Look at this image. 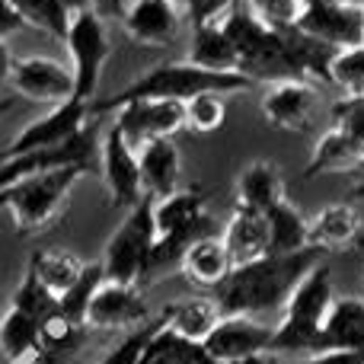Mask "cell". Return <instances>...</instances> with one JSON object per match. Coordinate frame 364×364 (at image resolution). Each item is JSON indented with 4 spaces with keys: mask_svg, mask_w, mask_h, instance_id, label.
I'll return each mask as SVG.
<instances>
[{
    "mask_svg": "<svg viewBox=\"0 0 364 364\" xmlns=\"http://www.w3.org/2000/svg\"><path fill=\"white\" fill-rule=\"evenodd\" d=\"M333 297H336L333 272H329V265L316 262L284 301L275 323V333H272V352L282 355V358H288V355L291 358L314 355L316 346H320L323 320H326L329 307H333Z\"/></svg>",
    "mask_w": 364,
    "mask_h": 364,
    "instance_id": "277c9868",
    "label": "cell"
},
{
    "mask_svg": "<svg viewBox=\"0 0 364 364\" xmlns=\"http://www.w3.org/2000/svg\"><path fill=\"white\" fill-rule=\"evenodd\" d=\"M230 364H284V358L275 352H259V355H250V358H240V361H230Z\"/></svg>",
    "mask_w": 364,
    "mask_h": 364,
    "instance_id": "f6af8a7d",
    "label": "cell"
},
{
    "mask_svg": "<svg viewBox=\"0 0 364 364\" xmlns=\"http://www.w3.org/2000/svg\"><path fill=\"white\" fill-rule=\"evenodd\" d=\"M87 339V323L74 320V316L61 314V310H51L48 316L38 320V361L45 355H70L83 346Z\"/></svg>",
    "mask_w": 364,
    "mask_h": 364,
    "instance_id": "4dcf8cb0",
    "label": "cell"
},
{
    "mask_svg": "<svg viewBox=\"0 0 364 364\" xmlns=\"http://www.w3.org/2000/svg\"><path fill=\"white\" fill-rule=\"evenodd\" d=\"M115 122L112 125L122 132V138L138 151L147 141L157 138H173L186 128V112L182 102L176 100H134L125 106L115 109Z\"/></svg>",
    "mask_w": 364,
    "mask_h": 364,
    "instance_id": "4fadbf2b",
    "label": "cell"
},
{
    "mask_svg": "<svg viewBox=\"0 0 364 364\" xmlns=\"http://www.w3.org/2000/svg\"><path fill=\"white\" fill-rule=\"evenodd\" d=\"M13 51L10 45H6V38H0V87H6L10 83V74H13Z\"/></svg>",
    "mask_w": 364,
    "mask_h": 364,
    "instance_id": "7bdbcfd3",
    "label": "cell"
},
{
    "mask_svg": "<svg viewBox=\"0 0 364 364\" xmlns=\"http://www.w3.org/2000/svg\"><path fill=\"white\" fill-rule=\"evenodd\" d=\"M90 125V102L80 100H68L61 106H51L42 119L29 122L10 144L0 151L4 157H16V154H29V151H42V147H58L64 141H70L74 134H80Z\"/></svg>",
    "mask_w": 364,
    "mask_h": 364,
    "instance_id": "5bb4252c",
    "label": "cell"
},
{
    "mask_svg": "<svg viewBox=\"0 0 364 364\" xmlns=\"http://www.w3.org/2000/svg\"><path fill=\"white\" fill-rule=\"evenodd\" d=\"M119 19L132 42L164 48L179 38L182 4L179 0H125Z\"/></svg>",
    "mask_w": 364,
    "mask_h": 364,
    "instance_id": "2e32d148",
    "label": "cell"
},
{
    "mask_svg": "<svg viewBox=\"0 0 364 364\" xmlns=\"http://www.w3.org/2000/svg\"><path fill=\"white\" fill-rule=\"evenodd\" d=\"M320 109V90L310 80L269 83L262 96V115L278 132H307Z\"/></svg>",
    "mask_w": 364,
    "mask_h": 364,
    "instance_id": "ac0fdd59",
    "label": "cell"
},
{
    "mask_svg": "<svg viewBox=\"0 0 364 364\" xmlns=\"http://www.w3.org/2000/svg\"><path fill=\"white\" fill-rule=\"evenodd\" d=\"M294 29L326 42L329 48H348L364 42V6L355 0H304Z\"/></svg>",
    "mask_w": 364,
    "mask_h": 364,
    "instance_id": "30bf717a",
    "label": "cell"
},
{
    "mask_svg": "<svg viewBox=\"0 0 364 364\" xmlns=\"http://www.w3.org/2000/svg\"><path fill=\"white\" fill-rule=\"evenodd\" d=\"M64 4H68L70 10H77V6H83V4H87V0H64Z\"/></svg>",
    "mask_w": 364,
    "mask_h": 364,
    "instance_id": "bcb514c9",
    "label": "cell"
},
{
    "mask_svg": "<svg viewBox=\"0 0 364 364\" xmlns=\"http://www.w3.org/2000/svg\"><path fill=\"white\" fill-rule=\"evenodd\" d=\"M100 284H102V265L100 262H87V269H83V275L77 278V284L61 297V301H58V310L68 314V316H74V320H80V323H87L90 297L96 294Z\"/></svg>",
    "mask_w": 364,
    "mask_h": 364,
    "instance_id": "8d00e7d4",
    "label": "cell"
},
{
    "mask_svg": "<svg viewBox=\"0 0 364 364\" xmlns=\"http://www.w3.org/2000/svg\"><path fill=\"white\" fill-rule=\"evenodd\" d=\"M90 6H93V10L100 13L102 19H115V16H122V6H125V0H90Z\"/></svg>",
    "mask_w": 364,
    "mask_h": 364,
    "instance_id": "ee69618b",
    "label": "cell"
},
{
    "mask_svg": "<svg viewBox=\"0 0 364 364\" xmlns=\"http://www.w3.org/2000/svg\"><path fill=\"white\" fill-rule=\"evenodd\" d=\"M227 36L237 45L240 74L252 83H282V80H310L329 83V61L336 48L314 36H304L294 26H269L243 4L227 10L220 19Z\"/></svg>",
    "mask_w": 364,
    "mask_h": 364,
    "instance_id": "6da1fadb",
    "label": "cell"
},
{
    "mask_svg": "<svg viewBox=\"0 0 364 364\" xmlns=\"http://www.w3.org/2000/svg\"><path fill=\"white\" fill-rule=\"evenodd\" d=\"M147 323V304L138 288L132 284L106 282L96 288L87 307V329H132Z\"/></svg>",
    "mask_w": 364,
    "mask_h": 364,
    "instance_id": "d6986e66",
    "label": "cell"
},
{
    "mask_svg": "<svg viewBox=\"0 0 364 364\" xmlns=\"http://www.w3.org/2000/svg\"><path fill=\"white\" fill-rule=\"evenodd\" d=\"M329 119L333 122L310 154L307 176L364 166V93H346L339 102H333Z\"/></svg>",
    "mask_w": 364,
    "mask_h": 364,
    "instance_id": "52a82bcc",
    "label": "cell"
},
{
    "mask_svg": "<svg viewBox=\"0 0 364 364\" xmlns=\"http://www.w3.org/2000/svg\"><path fill=\"white\" fill-rule=\"evenodd\" d=\"M87 173V166H61V170L26 176L0 188V211L10 214L19 233H42L61 218L74 186Z\"/></svg>",
    "mask_w": 364,
    "mask_h": 364,
    "instance_id": "5b68a950",
    "label": "cell"
},
{
    "mask_svg": "<svg viewBox=\"0 0 364 364\" xmlns=\"http://www.w3.org/2000/svg\"><path fill=\"white\" fill-rule=\"evenodd\" d=\"M64 45H68V51H70V70H74V100L90 102L96 87H100V77L109 61V51H112L106 23H102V16L90 4L77 6V10L70 13Z\"/></svg>",
    "mask_w": 364,
    "mask_h": 364,
    "instance_id": "9c48e42d",
    "label": "cell"
},
{
    "mask_svg": "<svg viewBox=\"0 0 364 364\" xmlns=\"http://www.w3.org/2000/svg\"><path fill=\"white\" fill-rule=\"evenodd\" d=\"M10 307H16V310H23V314H29V316H36V320H42V316H48L51 310L58 307L55 304V297L48 294V291L42 288V284L36 282V278L26 272L23 275V282H19V288H16V294H13V304Z\"/></svg>",
    "mask_w": 364,
    "mask_h": 364,
    "instance_id": "74e56055",
    "label": "cell"
},
{
    "mask_svg": "<svg viewBox=\"0 0 364 364\" xmlns=\"http://www.w3.org/2000/svg\"><path fill=\"white\" fill-rule=\"evenodd\" d=\"M284 364H364V352H314L301 358H284Z\"/></svg>",
    "mask_w": 364,
    "mask_h": 364,
    "instance_id": "60d3db41",
    "label": "cell"
},
{
    "mask_svg": "<svg viewBox=\"0 0 364 364\" xmlns=\"http://www.w3.org/2000/svg\"><path fill=\"white\" fill-rule=\"evenodd\" d=\"M220 243H224L233 269L269 256V227H265V214L246 211V208L233 205L230 220H227L224 233H220Z\"/></svg>",
    "mask_w": 364,
    "mask_h": 364,
    "instance_id": "603a6c76",
    "label": "cell"
},
{
    "mask_svg": "<svg viewBox=\"0 0 364 364\" xmlns=\"http://www.w3.org/2000/svg\"><path fill=\"white\" fill-rule=\"evenodd\" d=\"M100 166L109 188V198H112L115 208H134L141 198H147L144 188H141L138 151L122 138V132L115 125L109 128L100 144Z\"/></svg>",
    "mask_w": 364,
    "mask_h": 364,
    "instance_id": "e0dca14e",
    "label": "cell"
},
{
    "mask_svg": "<svg viewBox=\"0 0 364 364\" xmlns=\"http://www.w3.org/2000/svg\"><path fill=\"white\" fill-rule=\"evenodd\" d=\"M278 201H284V179L278 166L269 160H252L237 179V208L265 214Z\"/></svg>",
    "mask_w": 364,
    "mask_h": 364,
    "instance_id": "d4e9b609",
    "label": "cell"
},
{
    "mask_svg": "<svg viewBox=\"0 0 364 364\" xmlns=\"http://www.w3.org/2000/svg\"><path fill=\"white\" fill-rule=\"evenodd\" d=\"M179 4L186 6L192 26H201V23H218V19H224L227 10H230L237 0H179Z\"/></svg>",
    "mask_w": 364,
    "mask_h": 364,
    "instance_id": "ab89813d",
    "label": "cell"
},
{
    "mask_svg": "<svg viewBox=\"0 0 364 364\" xmlns=\"http://www.w3.org/2000/svg\"><path fill=\"white\" fill-rule=\"evenodd\" d=\"M0 355L10 364L38 358V320L10 307L0 316Z\"/></svg>",
    "mask_w": 364,
    "mask_h": 364,
    "instance_id": "f546056e",
    "label": "cell"
},
{
    "mask_svg": "<svg viewBox=\"0 0 364 364\" xmlns=\"http://www.w3.org/2000/svg\"><path fill=\"white\" fill-rule=\"evenodd\" d=\"M329 83L342 87L346 93H364V42L336 48L329 61Z\"/></svg>",
    "mask_w": 364,
    "mask_h": 364,
    "instance_id": "e575fe53",
    "label": "cell"
},
{
    "mask_svg": "<svg viewBox=\"0 0 364 364\" xmlns=\"http://www.w3.org/2000/svg\"><path fill=\"white\" fill-rule=\"evenodd\" d=\"M186 112V128L195 134H214L227 119V106H224V93H198L192 100L182 102Z\"/></svg>",
    "mask_w": 364,
    "mask_h": 364,
    "instance_id": "836d02e7",
    "label": "cell"
},
{
    "mask_svg": "<svg viewBox=\"0 0 364 364\" xmlns=\"http://www.w3.org/2000/svg\"><path fill=\"white\" fill-rule=\"evenodd\" d=\"M102 278L138 288L141 278L154 269V198H141L128 208L125 220L115 227L102 252Z\"/></svg>",
    "mask_w": 364,
    "mask_h": 364,
    "instance_id": "8992f818",
    "label": "cell"
},
{
    "mask_svg": "<svg viewBox=\"0 0 364 364\" xmlns=\"http://www.w3.org/2000/svg\"><path fill=\"white\" fill-rule=\"evenodd\" d=\"M138 364H214V361L208 358L198 342L182 339L173 329H166V323H164V326L154 333V339L147 342Z\"/></svg>",
    "mask_w": 364,
    "mask_h": 364,
    "instance_id": "1f68e13d",
    "label": "cell"
},
{
    "mask_svg": "<svg viewBox=\"0 0 364 364\" xmlns=\"http://www.w3.org/2000/svg\"><path fill=\"white\" fill-rule=\"evenodd\" d=\"M243 4L269 26H294L304 0H243Z\"/></svg>",
    "mask_w": 364,
    "mask_h": 364,
    "instance_id": "f35d334b",
    "label": "cell"
},
{
    "mask_svg": "<svg viewBox=\"0 0 364 364\" xmlns=\"http://www.w3.org/2000/svg\"><path fill=\"white\" fill-rule=\"evenodd\" d=\"M23 26V19H19V13L13 10L10 0H0V38L13 36V32Z\"/></svg>",
    "mask_w": 364,
    "mask_h": 364,
    "instance_id": "b9f144b4",
    "label": "cell"
},
{
    "mask_svg": "<svg viewBox=\"0 0 364 364\" xmlns=\"http://www.w3.org/2000/svg\"><path fill=\"white\" fill-rule=\"evenodd\" d=\"M16 364H42V361H38V358H32V361H16Z\"/></svg>",
    "mask_w": 364,
    "mask_h": 364,
    "instance_id": "7dc6e473",
    "label": "cell"
},
{
    "mask_svg": "<svg viewBox=\"0 0 364 364\" xmlns=\"http://www.w3.org/2000/svg\"><path fill=\"white\" fill-rule=\"evenodd\" d=\"M6 87L42 106H61L74 100V70L55 58H16Z\"/></svg>",
    "mask_w": 364,
    "mask_h": 364,
    "instance_id": "9a60e30c",
    "label": "cell"
},
{
    "mask_svg": "<svg viewBox=\"0 0 364 364\" xmlns=\"http://www.w3.org/2000/svg\"><path fill=\"white\" fill-rule=\"evenodd\" d=\"M316 262H320V250L307 246V250L288 252V256H262L256 262L237 265L224 278V284L214 291V301H218L220 314H246L269 320V316L282 314L291 291Z\"/></svg>",
    "mask_w": 364,
    "mask_h": 364,
    "instance_id": "7a4b0ae2",
    "label": "cell"
},
{
    "mask_svg": "<svg viewBox=\"0 0 364 364\" xmlns=\"http://www.w3.org/2000/svg\"><path fill=\"white\" fill-rule=\"evenodd\" d=\"M208 205L198 188H176L154 201V265L179 262L192 240L205 237Z\"/></svg>",
    "mask_w": 364,
    "mask_h": 364,
    "instance_id": "ba28073f",
    "label": "cell"
},
{
    "mask_svg": "<svg viewBox=\"0 0 364 364\" xmlns=\"http://www.w3.org/2000/svg\"><path fill=\"white\" fill-rule=\"evenodd\" d=\"M361 237V214L352 205H326L310 218V246L320 252H339Z\"/></svg>",
    "mask_w": 364,
    "mask_h": 364,
    "instance_id": "cb8c5ba5",
    "label": "cell"
},
{
    "mask_svg": "<svg viewBox=\"0 0 364 364\" xmlns=\"http://www.w3.org/2000/svg\"><path fill=\"white\" fill-rule=\"evenodd\" d=\"M138 166H141V188L147 198H166L179 188L182 176V157L173 138H157L138 147Z\"/></svg>",
    "mask_w": 364,
    "mask_h": 364,
    "instance_id": "ffe728a7",
    "label": "cell"
},
{
    "mask_svg": "<svg viewBox=\"0 0 364 364\" xmlns=\"http://www.w3.org/2000/svg\"><path fill=\"white\" fill-rule=\"evenodd\" d=\"M256 83L243 74H224V70H205L192 61H173L157 64L147 74L134 77L128 87H122L115 96L90 106V112H112V109L125 106L134 100H176L186 102L198 93H240Z\"/></svg>",
    "mask_w": 364,
    "mask_h": 364,
    "instance_id": "3957f363",
    "label": "cell"
},
{
    "mask_svg": "<svg viewBox=\"0 0 364 364\" xmlns=\"http://www.w3.org/2000/svg\"><path fill=\"white\" fill-rule=\"evenodd\" d=\"M272 333H275V326L269 320L246 314H220V320L214 323L201 348L214 364H230L259 352H272Z\"/></svg>",
    "mask_w": 364,
    "mask_h": 364,
    "instance_id": "7c38bea8",
    "label": "cell"
},
{
    "mask_svg": "<svg viewBox=\"0 0 364 364\" xmlns=\"http://www.w3.org/2000/svg\"><path fill=\"white\" fill-rule=\"evenodd\" d=\"M265 227H269V256H288L310 246V220L288 198L265 211Z\"/></svg>",
    "mask_w": 364,
    "mask_h": 364,
    "instance_id": "83f0119b",
    "label": "cell"
},
{
    "mask_svg": "<svg viewBox=\"0 0 364 364\" xmlns=\"http://www.w3.org/2000/svg\"><path fill=\"white\" fill-rule=\"evenodd\" d=\"M218 320H220V307L214 297H186V301L173 304L164 314L166 329H173L188 342H198V346L208 339V333L214 329Z\"/></svg>",
    "mask_w": 364,
    "mask_h": 364,
    "instance_id": "f1b7e54d",
    "label": "cell"
},
{
    "mask_svg": "<svg viewBox=\"0 0 364 364\" xmlns=\"http://www.w3.org/2000/svg\"><path fill=\"white\" fill-rule=\"evenodd\" d=\"M13 10L19 13V19L29 26H36V29L48 32L51 38H58V42H64V36H68V19H70V6L64 4V0H10Z\"/></svg>",
    "mask_w": 364,
    "mask_h": 364,
    "instance_id": "d6a6232c",
    "label": "cell"
},
{
    "mask_svg": "<svg viewBox=\"0 0 364 364\" xmlns=\"http://www.w3.org/2000/svg\"><path fill=\"white\" fill-rule=\"evenodd\" d=\"M188 61L205 70H224V74H240L237 45L227 36V29L218 23L192 26V45H188Z\"/></svg>",
    "mask_w": 364,
    "mask_h": 364,
    "instance_id": "484cf974",
    "label": "cell"
},
{
    "mask_svg": "<svg viewBox=\"0 0 364 364\" xmlns=\"http://www.w3.org/2000/svg\"><path fill=\"white\" fill-rule=\"evenodd\" d=\"M316 352H364V297H333Z\"/></svg>",
    "mask_w": 364,
    "mask_h": 364,
    "instance_id": "44dd1931",
    "label": "cell"
},
{
    "mask_svg": "<svg viewBox=\"0 0 364 364\" xmlns=\"http://www.w3.org/2000/svg\"><path fill=\"white\" fill-rule=\"evenodd\" d=\"M179 269L188 284L205 291H218L224 284V278L233 272V262L227 256L220 237H198L179 256Z\"/></svg>",
    "mask_w": 364,
    "mask_h": 364,
    "instance_id": "7402d4cb",
    "label": "cell"
},
{
    "mask_svg": "<svg viewBox=\"0 0 364 364\" xmlns=\"http://www.w3.org/2000/svg\"><path fill=\"white\" fill-rule=\"evenodd\" d=\"M355 4H358V6H364V0H355Z\"/></svg>",
    "mask_w": 364,
    "mask_h": 364,
    "instance_id": "681fc988",
    "label": "cell"
},
{
    "mask_svg": "<svg viewBox=\"0 0 364 364\" xmlns=\"http://www.w3.org/2000/svg\"><path fill=\"white\" fill-rule=\"evenodd\" d=\"M160 326H164V316H160V320H147V323H141V326L125 329L122 339L115 342L106 355H102L100 364H138L141 355H144V348H147V342L154 339V333H157Z\"/></svg>",
    "mask_w": 364,
    "mask_h": 364,
    "instance_id": "d590c367",
    "label": "cell"
},
{
    "mask_svg": "<svg viewBox=\"0 0 364 364\" xmlns=\"http://www.w3.org/2000/svg\"><path fill=\"white\" fill-rule=\"evenodd\" d=\"M100 154L96 144V125L90 122L80 134H74L70 141L58 147H42V151H29V154H16V157H4L0 160V188L13 186V182L36 176V173H48V170H61V166H87L93 164V157Z\"/></svg>",
    "mask_w": 364,
    "mask_h": 364,
    "instance_id": "8fae6325",
    "label": "cell"
},
{
    "mask_svg": "<svg viewBox=\"0 0 364 364\" xmlns=\"http://www.w3.org/2000/svg\"><path fill=\"white\" fill-rule=\"evenodd\" d=\"M83 269H87V262H83L80 256H74V252H68V250H42V252H36V256L29 259V269L26 272H29V275L36 278V282L42 284V288L48 291V294L55 297V304H58L77 284V278L83 275Z\"/></svg>",
    "mask_w": 364,
    "mask_h": 364,
    "instance_id": "4316f807",
    "label": "cell"
},
{
    "mask_svg": "<svg viewBox=\"0 0 364 364\" xmlns=\"http://www.w3.org/2000/svg\"><path fill=\"white\" fill-rule=\"evenodd\" d=\"M6 106H10V102H6V100H0V112H4V109H6Z\"/></svg>",
    "mask_w": 364,
    "mask_h": 364,
    "instance_id": "c3c4849f",
    "label": "cell"
}]
</instances>
